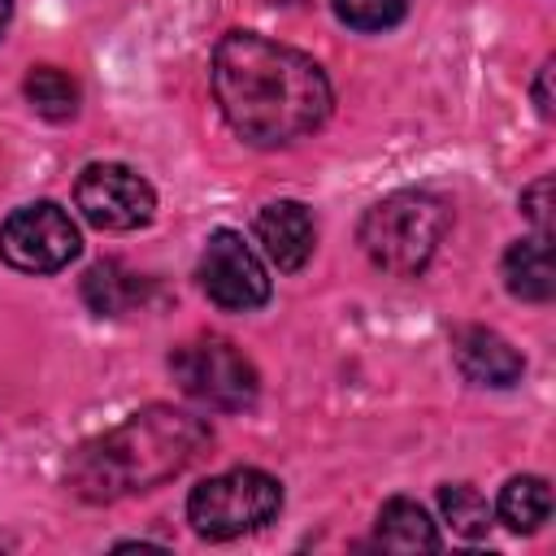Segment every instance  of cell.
Wrapping results in <instances>:
<instances>
[{"mask_svg": "<svg viewBox=\"0 0 556 556\" xmlns=\"http://www.w3.org/2000/svg\"><path fill=\"white\" fill-rule=\"evenodd\" d=\"M256 239L265 248V256L295 274L308 256H313V243H317V226H313V213L300 204V200H274L256 213Z\"/></svg>", "mask_w": 556, "mask_h": 556, "instance_id": "30bf717a", "label": "cell"}, {"mask_svg": "<svg viewBox=\"0 0 556 556\" xmlns=\"http://www.w3.org/2000/svg\"><path fill=\"white\" fill-rule=\"evenodd\" d=\"M78 226L52 200L22 204L0 226V256L22 274H56L78 256Z\"/></svg>", "mask_w": 556, "mask_h": 556, "instance_id": "8992f818", "label": "cell"}, {"mask_svg": "<svg viewBox=\"0 0 556 556\" xmlns=\"http://www.w3.org/2000/svg\"><path fill=\"white\" fill-rule=\"evenodd\" d=\"M143 291H148V282L135 269H126L122 261H100L83 274V300L100 317H122V313L139 308Z\"/></svg>", "mask_w": 556, "mask_h": 556, "instance_id": "7c38bea8", "label": "cell"}, {"mask_svg": "<svg viewBox=\"0 0 556 556\" xmlns=\"http://www.w3.org/2000/svg\"><path fill=\"white\" fill-rule=\"evenodd\" d=\"M78 213L100 230H139L156 213V191L148 178H139L130 165L96 161L74 182Z\"/></svg>", "mask_w": 556, "mask_h": 556, "instance_id": "52a82bcc", "label": "cell"}, {"mask_svg": "<svg viewBox=\"0 0 556 556\" xmlns=\"http://www.w3.org/2000/svg\"><path fill=\"white\" fill-rule=\"evenodd\" d=\"M339 22L352 30H387L408 13V0H330Z\"/></svg>", "mask_w": 556, "mask_h": 556, "instance_id": "e0dca14e", "label": "cell"}, {"mask_svg": "<svg viewBox=\"0 0 556 556\" xmlns=\"http://www.w3.org/2000/svg\"><path fill=\"white\" fill-rule=\"evenodd\" d=\"M213 443L208 421L169 408V404H152L130 413L122 426L87 439L70 465H65V482L78 500L87 504H109L135 491H152L169 478H178L191 460H200Z\"/></svg>", "mask_w": 556, "mask_h": 556, "instance_id": "7a4b0ae2", "label": "cell"}, {"mask_svg": "<svg viewBox=\"0 0 556 556\" xmlns=\"http://www.w3.org/2000/svg\"><path fill=\"white\" fill-rule=\"evenodd\" d=\"M552 517V491L543 478L534 473H521V478H508L504 491H500V521L517 534H534L543 521Z\"/></svg>", "mask_w": 556, "mask_h": 556, "instance_id": "5bb4252c", "label": "cell"}, {"mask_svg": "<svg viewBox=\"0 0 556 556\" xmlns=\"http://www.w3.org/2000/svg\"><path fill=\"white\" fill-rule=\"evenodd\" d=\"M504 287H508L517 300H530V304H547V300H552V291H556V269H552L547 235L517 239V243L504 252Z\"/></svg>", "mask_w": 556, "mask_h": 556, "instance_id": "8fae6325", "label": "cell"}, {"mask_svg": "<svg viewBox=\"0 0 556 556\" xmlns=\"http://www.w3.org/2000/svg\"><path fill=\"white\" fill-rule=\"evenodd\" d=\"M452 361L478 387H513L526 374L521 352L504 334H495L486 326H460L452 334Z\"/></svg>", "mask_w": 556, "mask_h": 556, "instance_id": "9c48e42d", "label": "cell"}, {"mask_svg": "<svg viewBox=\"0 0 556 556\" xmlns=\"http://www.w3.org/2000/svg\"><path fill=\"white\" fill-rule=\"evenodd\" d=\"M213 96L239 139L282 148L330 117V83L313 56L256 30H230L213 48Z\"/></svg>", "mask_w": 556, "mask_h": 556, "instance_id": "6da1fadb", "label": "cell"}, {"mask_svg": "<svg viewBox=\"0 0 556 556\" xmlns=\"http://www.w3.org/2000/svg\"><path fill=\"white\" fill-rule=\"evenodd\" d=\"M447 226H452V208L443 195L395 191V195H382L361 217V248L378 269L395 278H413L430 265Z\"/></svg>", "mask_w": 556, "mask_h": 556, "instance_id": "3957f363", "label": "cell"}, {"mask_svg": "<svg viewBox=\"0 0 556 556\" xmlns=\"http://www.w3.org/2000/svg\"><path fill=\"white\" fill-rule=\"evenodd\" d=\"M9 13H13V0H0V30L9 26Z\"/></svg>", "mask_w": 556, "mask_h": 556, "instance_id": "ffe728a7", "label": "cell"}, {"mask_svg": "<svg viewBox=\"0 0 556 556\" xmlns=\"http://www.w3.org/2000/svg\"><path fill=\"white\" fill-rule=\"evenodd\" d=\"M22 91H26V100H30V109L39 117L65 122V117L78 113V83L56 65H35L26 74V83H22Z\"/></svg>", "mask_w": 556, "mask_h": 556, "instance_id": "9a60e30c", "label": "cell"}, {"mask_svg": "<svg viewBox=\"0 0 556 556\" xmlns=\"http://www.w3.org/2000/svg\"><path fill=\"white\" fill-rule=\"evenodd\" d=\"M439 508H443V517L452 521V530L465 534V539H482V534L491 530V504H486L482 491L469 486V482H447V486H439Z\"/></svg>", "mask_w": 556, "mask_h": 556, "instance_id": "2e32d148", "label": "cell"}, {"mask_svg": "<svg viewBox=\"0 0 556 556\" xmlns=\"http://www.w3.org/2000/svg\"><path fill=\"white\" fill-rule=\"evenodd\" d=\"M200 287L226 313H248L269 300V278L256 252L235 230H213L200 252Z\"/></svg>", "mask_w": 556, "mask_h": 556, "instance_id": "ba28073f", "label": "cell"}, {"mask_svg": "<svg viewBox=\"0 0 556 556\" xmlns=\"http://www.w3.org/2000/svg\"><path fill=\"white\" fill-rule=\"evenodd\" d=\"M547 195H552V178H539L534 187L521 191V208H526V217L534 222L539 235H547V226H552V222H547Z\"/></svg>", "mask_w": 556, "mask_h": 556, "instance_id": "ac0fdd59", "label": "cell"}, {"mask_svg": "<svg viewBox=\"0 0 556 556\" xmlns=\"http://www.w3.org/2000/svg\"><path fill=\"white\" fill-rule=\"evenodd\" d=\"M282 508V486L265 469H226L187 495V521L200 539H239Z\"/></svg>", "mask_w": 556, "mask_h": 556, "instance_id": "277c9868", "label": "cell"}, {"mask_svg": "<svg viewBox=\"0 0 556 556\" xmlns=\"http://www.w3.org/2000/svg\"><path fill=\"white\" fill-rule=\"evenodd\" d=\"M374 539L387 552H434L439 547L434 521L426 517V508L417 500H404V495H395V500L382 504L378 526H374Z\"/></svg>", "mask_w": 556, "mask_h": 556, "instance_id": "4fadbf2b", "label": "cell"}, {"mask_svg": "<svg viewBox=\"0 0 556 556\" xmlns=\"http://www.w3.org/2000/svg\"><path fill=\"white\" fill-rule=\"evenodd\" d=\"M169 374L191 400H200L204 408H222V413L252 408L261 391L256 365L222 334H200V339L178 343L169 352Z\"/></svg>", "mask_w": 556, "mask_h": 556, "instance_id": "5b68a950", "label": "cell"}, {"mask_svg": "<svg viewBox=\"0 0 556 556\" xmlns=\"http://www.w3.org/2000/svg\"><path fill=\"white\" fill-rule=\"evenodd\" d=\"M534 100H539V113H543V117H552V61H543V70H539Z\"/></svg>", "mask_w": 556, "mask_h": 556, "instance_id": "d6986e66", "label": "cell"}]
</instances>
